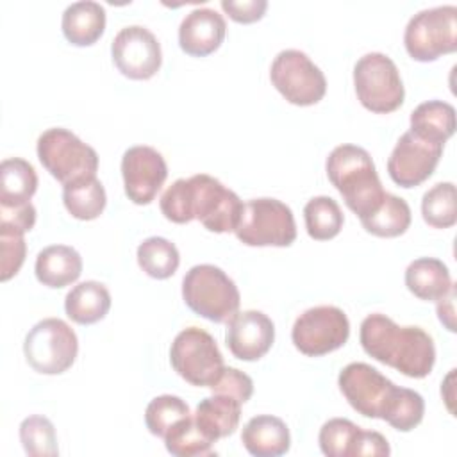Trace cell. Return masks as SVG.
Instances as JSON below:
<instances>
[{
	"label": "cell",
	"mask_w": 457,
	"mask_h": 457,
	"mask_svg": "<svg viewBox=\"0 0 457 457\" xmlns=\"http://www.w3.org/2000/svg\"><path fill=\"white\" fill-rule=\"evenodd\" d=\"M20 441L30 457H54L59 453L55 427L39 414L29 416L20 423Z\"/></svg>",
	"instance_id": "33"
},
{
	"label": "cell",
	"mask_w": 457,
	"mask_h": 457,
	"mask_svg": "<svg viewBox=\"0 0 457 457\" xmlns=\"http://www.w3.org/2000/svg\"><path fill=\"white\" fill-rule=\"evenodd\" d=\"M27 253L25 232L0 223V278L2 282L14 277Z\"/></svg>",
	"instance_id": "37"
},
{
	"label": "cell",
	"mask_w": 457,
	"mask_h": 457,
	"mask_svg": "<svg viewBox=\"0 0 457 457\" xmlns=\"http://www.w3.org/2000/svg\"><path fill=\"white\" fill-rule=\"evenodd\" d=\"M443 148L445 145L421 139L411 130L403 132L387 159L391 180L407 189L423 184L434 173Z\"/></svg>",
	"instance_id": "15"
},
{
	"label": "cell",
	"mask_w": 457,
	"mask_h": 457,
	"mask_svg": "<svg viewBox=\"0 0 457 457\" xmlns=\"http://www.w3.org/2000/svg\"><path fill=\"white\" fill-rule=\"evenodd\" d=\"M37 159L43 168L57 179L62 186L82 179L96 175L98 154L93 146L84 143L73 132L62 127L46 129L36 145Z\"/></svg>",
	"instance_id": "5"
},
{
	"label": "cell",
	"mask_w": 457,
	"mask_h": 457,
	"mask_svg": "<svg viewBox=\"0 0 457 457\" xmlns=\"http://www.w3.org/2000/svg\"><path fill=\"white\" fill-rule=\"evenodd\" d=\"M453 298H455V287L452 286L450 291L441 296L437 302V316H439V321L450 330V332H455V309H453Z\"/></svg>",
	"instance_id": "42"
},
{
	"label": "cell",
	"mask_w": 457,
	"mask_h": 457,
	"mask_svg": "<svg viewBox=\"0 0 457 457\" xmlns=\"http://www.w3.org/2000/svg\"><path fill=\"white\" fill-rule=\"evenodd\" d=\"M23 353L32 370L43 375H59L71 368L79 353L73 328L59 318L37 321L25 336Z\"/></svg>",
	"instance_id": "9"
},
{
	"label": "cell",
	"mask_w": 457,
	"mask_h": 457,
	"mask_svg": "<svg viewBox=\"0 0 457 457\" xmlns=\"http://www.w3.org/2000/svg\"><path fill=\"white\" fill-rule=\"evenodd\" d=\"M159 207L164 218L173 223L198 220L216 234L234 232L243 212L241 198L207 173L177 179L162 193Z\"/></svg>",
	"instance_id": "1"
},
{
	"label": "cell",
	"mask_w": 457,
	"mask_h": 457,
	"mask_svg": "<svg viewBox=\"0 0 457 457\" xmlns=\"http://www.w3.org/2000/svg\"><path fill=\"white\" fill-rule=\"evenodd\" d=\"M236 237L246 246H289L296 223L289 205L277 198H252L243 204Z\"/></svg>",
	"instance_id": "8"
},
{
	"label": "cell",
	"mask_w": 457,
	"mask_h": 457,
	"mask_svg": "<svg viewBox=\"0 0 457 457\" xmlns=\"http://www.w3.org/2000/svg\"><path fill=\"white\" fill-rule=\"evenodd\" d=\"M114 66L129 79L146 80L154 77L162 62L161 43L143 25L120 29L111 43Z\"/></svg>",
	"instance_id": "14"
},
{
	"label": "cell",
	"mask_w": 457,
	"mask_h": 457,
	"mask_svg": "<svg viewBox=\"0 0 457 457\" xmlns=\"http://www.w3.org/2000/svg\"><path fill=\"white\" fill-rule=\"evenodd\" d=\"M34 271L43 286L59 289L73 284L80 277L82 257L68 245H50L37 253Z\"/></svg>",
	"instance_id": "20"
},
{
	"label": "cell",
	"mask_w": 457,
	"mask_h": 457,
	"mask_svg": "<svg viewBox=\"0 0 457 457\" xmlns=\"http://www.w3.org/2000/svg\"><path fill=\"white\" fill-rule=\"evenodd\" d=\"M227 32L225 18L211 7L189 11L179 27V45L193 57H205L220 48Z\"/></svg>",
	"instance_id": "18"
},
{
	"label": "cell",
	"mask_w": 457,
	"mask_h": 457,
	"mask_svg": "<svg viewBox=\"0 0 457 457\" xmlns=\"http://www.w3.org/2000/svg\"><path fill=\"white\" fill-rule=\"evenodd\" d=\"M303 220L307 234L316 241H327L336 237L341 228L345 216L339 204L330 196H314L303 207Z\"/></svg>",
	"instance_id": "30"
},
{
	"label": "cell",
	"mask_w": 457,
	"mask_h": 457,
	"mask_svg": "<svg viewBox=\"0 0 457 457\" xmlns=\"http://www.w3.org/2000/svg\"><path fill=\"white\" fill-rule=\"evenodd\" d=\"M423 414H425L423 396L418 391L398 386L382 420L400 432H409L421 423Z\"/></svg>",
	"instance_id": "35"
},
{
	"label": "cell",
	"mask_w": 457,
	"mask_h": 457,
	"mask_svg": "<svg viewBox=\"0 0 457 457\" xmlns=\"http://www.w3.org/2000/svg\"><path fill=\"white\" fill-rule=\"evenodd\" d=\"M270 79L275 89L295 105H314L327 93L323 71L302 50L278 52L271 62Z\"/></svg>",
	"instance_id": "11"
},
{
	"label": "cell",
	"mask_w": 457,
	"mask_h": 457,
	"mask_svg": "<svg viewBox=\"0 0 457 457\" xmlns=\"http://www.w3.org/2000/svg\"><path fill=\"white\" fill-rule=\"evenodd\" d=\"M391 453L387 439L375 430H362L357 436L353 453L352 457H361V455H371V457H387Z\"/></svg>",
	"instance_id": "40"
},
{
	"label": "cell",
	"mask_w": 457,
	"mask_h": 457,
	"mask_svg": "<svg viewBox=\"0 0 457 457\" xmlns=\"http://www.w3.org/2000/svg\"><path fill=\"white\" fill-rule=\"evenodd\" d=\"M209 389L212 393H220V395H228L232 398H236L237 402L245 403L250 400L252 393H253V382L252 378L243 373L237 368H230L225 366L223 371L220 373V377L214 380V384L209 386Z\"/></svg>",
	"instance_id": "38"
},
{
	"label": "cell",
	"mask_w": 457,
	"mask_h": 457,
	"mask_svg": "<svg viewBox=\"0 0 457 457\" xmlns=\"http://www.w3.org/2000/svg\"><path fill=\"white\" fill-rule=\"evenodd\" d=\"M359 341L370 357L411 378H425L436 362L434 339L421 327H400L380 312L362 320Z\"/></svg>",
	"instance_id": "2"
},
{
	"label": "cell",
	"mask_w": 457,
	"mask_h": 457,
	"mask_svg": "<svg viewBox=\"0 0 457 457\" xmlns=\"http://www.w3.org/2000/svg\"><path fill=\"white\" fill-rule=\"evenodd\" d=\"M361 427L346 418H332L320 428L318 443L327 457H352Z\"/></svg>",
	"instance_id": "36"
},
{
	"label": "cell",
	"mask_w": 457,
	"mask_h": 457,
	"mask_svg": "<svg viewBox=\"0 0 457 457\" xmlns=\"http://www.w3.org/2000/svg\"><path fill=\"white\" fill-rule=\"evenodd\" d=\"M225 341L230 353L241 361H259L275 341V325L261 311L237 312L227 325Z\"/></svg>",
	"instance_id": "17"
},
{
	"label": "cell",
	"mask_w": 457,
	"mask_h": 457,
	"mask_svg": "<svg viewBox=\"0 0 457 457\" xmlns=\"http://www.w3.org/2000/svg\"><path fill=\"white\" fill-rule=\"evenodd\" d=\"M421 216L434 228H450L457 221L453 182H437L421 198Z\"/></svg>",
	"instance_id": "32"
},
{
	"label": "cell",
	"mask_w": 457,
	"mask_h": 457,
	"mask_svg": "<svg viewBox=\"0 0 457 457\" xmlns=\"http://www.w3.org/2000/svg\"><path fill=\"white\" fill-rule=\"evenodd\" d=\"M350 336V321L336 305H316L303 311L291 328L296 350L309 357H320L341 348Z\"/></svg>",
	"instance_id": "12"
},
{
	"label": "cell",
	"mask_w": 457,
	"mask_h": 457,
	"mask_svg": "<svg viewBox=\"0 0 457 457\" xmlns=\"http://www.w3.org/2000/svg\"><path fill=\"white\" fill-rule=\"evenodd\" d=\"M189 414V405L180 396L161 395L150 400L146 405L145 425L152 436L164 437L175 423L187 418Z\"/></svg>",
	"instance_id": "34"
},
{
	"label": "cell",
	"mask_w": 457,
	"mask_h": 457,
	"mask_svg": "<svg viewBox=\"0 0 457 457\" xmlns=\"http://www.w3.org/2000/svg\"><path fill=\"white\" fill-rule=\"evenodd\" d=\"M0 223L29 232L36 223V209L30 202L18 207H0Z\"/></svg>",
	"instance_id": "41"
},
{
	"label": "cell",
	"mask_w": 457,
	"mask_h": 457,
	"mask_svg": "<svg viewBox=\"0 0 457 457\" xmlns=\"http://www.w3.org/2000/svg\"><path fill=\"white\" fill-rule=\"evenodd\" d=\"M243 446L255 457H278L291 446L287 425L271 414H259L246 421L241 434Z\"/></svg>",
	"instance_id": "19"
},
{
	"label": "cell",
	"mask_w": 457,
	"mask_h": 457,
	"mask_svg": "<svg viewBox=\"0 0 457 457\" xmlns=\"http://www.w3.org/2000/svg\"><path fill=\"white\" fill-rule=\"evenodd\" d=\"M166 450L175 457H198L211 455L212 443L196 425L193 414L175 423L162 437Z\"/></svg>",
	"instance_id": "31"
},
{
	"label": "cell",
	"mask_w": 457,
	"mask_h": 457,
	"mask_svg": "<svg viewBox=\"0 0 457 457\" xmlns=\"http://www.w3.org/2000/svg\"><path fill=\"white\" fill-rule=\"evenodd\" d=\"M346 402L366 418H384L398 386L366 362L346 364L337 377Z\"/></svg>",
	"instance_id": "13"
},
{
	"label": "cell",
	"mask_w": 457,
	"mask_h": 457,
	"mask_svg": "<svg viewBox=\"0 0 457 457\" xmlns=\"http://www.w3.org/2000/svg\"><path fill=\"white\" fill-rule=\"evenodd\" d=\"M221 9L234 21L252 23V21H257L264 16V12L268 9V2L266 0H243V2L221 0Z\"/></svg>",
	"instance_id": "39"
},
{
	"label": "cell",
	"mask_w": 457,
	"mask_h": 457,
	"mask_svg": "<svg viewBox=\"0 0 457 457\" xmlns=\"http://www.w3.org/2000/svg\"><path fill=\"white\" fill-rule=\"evenodd\" d=\"M241 402L228 395L212 393V396L200 400L193 418L211 441H218L236 432L241 418Z\"/></svg>",
	"instance_id": "22"
},
{
	"label": "cell",
	"mask_w": 457,
	"mask_h": 457,
	"mask_svg": "<svg viewBox=\"0 0 457 457\" xmlns=\"http://www.w3.org/2000/svg\"><path fill=\"white\" fill-rule=\"evenodd\" d=\"M411 132L421 139L445 145L455 132V109L443 100H427L411 112Z\"/></svg>",
	"instance_id": "25"
},
{
	"label": "cell",
	"mask_w": 457,
	"mask_h": 457,
	"mask_svg": "<svg viewBox=\"0 0 457 457\" xmlns=\"http://www.w3.org/2000/svg\"><path fill=\"white\" fill-rule=\"evenodd\" d=\"M405 286L420 300L436 302L453 286L446 264L436 257H418L405 270Z\"/></svg>",
	"instance_id": "23"
},
{
	"label": "cell",
	"mask_w": 457,
	"mask_h": 457,
	"mask_svg": "<svg viewBox=\"0 0 457 457\" xmlns=\"http://www.w3.org/2000/svg\"><path fill=\"white\" fill-rule=\"evenodd\" d=\"M137 264L148 277L162 280L170 278L177 271L180 264V255L177 246L170 239L152 236L139 243Z\"/></svg>",
	"instance_id": "29"
},
{
	"label": "cell",
	"mask_w": 457,
	"mask_h": 457,
	"mask_svg": "<svg viewBox=\"0 0 457 457\" xmlns=\"http://www.w3.org/2000/svg\"><path fill=\"white\" fill-rule=\"evenodd\" d=\"M171 368L191 386L209 387L223 371V355L214 337L198 327L180 330L170 348Z\"/></svg>",
	"instance_id": "10"
},
{
	"label": "cell",
	"mask_w": 457,
	"mask_h": 457,
	"mask_svg": "<svg viewBox=\"0 0 457 457\" xmlns=\"http://www.w3.org/2000/svg\"><path fill=\"white\" fill-rule=\"evenodd\" d=\"M111 309L109 289L96 280L73 286L64 298L66 316L79 325H91L105 318Z\"/></svg>",
	"instance_id": "24"
},
{
	"label": "cell",
	"mask_w": 457,
	"mask_h": 457,
	"mask_svg": "<svg viewBox=\"0 0 457 457\" xmlns=\"http://www.w3.org/2000/svg\"><path fill=\"white\" fill-rule=\"evenodd\" d=\"M361 223L373 236L396 237L411 225V207L402 196L386 191L382 204L370 216L362 218Z\"/></svg>",
	"instance_id": "28"
},
{
	"label": "cell",
	"mask_w": 457,
	"mask_h": 457,
	"mask_svg": "<svg viewBox=\"0 0 457 457\" xmlns=\"http://www.w3.org/2000/svg\"><path fill=\"white\" fill-rule=\"evenodd\" d=\"M121 177L129 200L146 205L161 191L168 177V166L161 152L146 145H136L127 148L121 157Z\"/></svg>",
	"instance_id": "16"
},
{
	"label": "cell",
	"mask_w": 457,
	"mask_h": 457,
	"mask_svg": "<svg viewBox=\"0 0 457 457\" xmlns=\"http://www.w3.org/2000/svg\"><path fill=\"white\" fill-rule=\"evenodd\" d=\"M64 37L75 46H89L100 39L105 30V9L93 0L70 4L61 20Z\"/></svg>",
	"instance_id": "21"
},
{
	"label": "cell",
	"mask_w": 457,
	"mask_h": 457,
	"mask_svg": "<svg viewBox=\"0 0 457 457\" xmlns=\"http://www.w3.org/2000/svg\"><path fill=\"white\" fill-rule=\"evenodd\" d=\"M327 177L359 220L370 216L384 200V187L371 155L357 145H339L327 157Z\"/></svg>",
	"instance_id": "3"
},
{
	"label": "cell",
	"mask_w": 457,
	"mask_h": 457,
	"mask_svg": "<svg viewBox=\"0 0 457 457\" xmlns=\"http://www.w3.org/2000/svg\"><path fill=\"white\" fill-rule=\"evenodd\" d=\"M62 202L66 211L77 220H95L107 204L105 189L96 175L82 177L62 186Z\"/></svg>",
	"instance_id": "27"
},
{
	"label": "cell",
	"mask_w": 457,
	"mask_h": 457,
	"mask_svg": "<svg viewBox=\"0 0 457 457\" xmlns=\"http://www.w3.org/2000/svg\"><path fill=\"white\" fill-rule=\"evenodd\" d=\"M182 298L198 316L228 323L239 311V289L236 282L214 264H196L182 278Z\"/></svg>",
	"instance_id": "4"
},
{
	"label": "cell",
	"mask_w": 457,
	"mask_h": 457,
	"mask_svg": "<svg viewBox=\"0 0 457 457\" xmlns=\"http://www.w3.org/2000/svg\"><path fill=\"white\" fill-rule=\"evenodd\" d=\"M355 95L362 107L386 114L396 111L405 98L403 82L395 61L382 52H368L353 66Z\"/></svg>",
	"instance_id": "7"
},
{
	"label": "cell",
	"mask_w": 457,
	"mask_h": 457,
	"mask_svg": "<svg viewBox=\"0 0 457 457\" xmlns=\"http://www.w3.org/2000/svg\"><path fill=\"white\" fill-rule=\"evenodd\" d=\"M37 189L34 166L21 157L4 159L0 164V207L29 204Z\"/></svg>",
	"instance_id": "26"
},
{
	"label": "cell",
	"mask_w": 457,
	"mask_h": 457,
	"mask_svg": "<svg viewBox=\"0 0 457 457\" xmlns=\"http://www.w3.org/2000/svg\"><path fill=\"white\" fill-rule=\"evenodd\" d=\"M403 45L420 62H430L457 50V7L452 4L418 11L405 25Z\"/></svg>",
	"instance_id": "6"
}]
</instances>
